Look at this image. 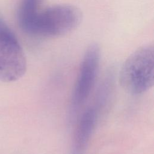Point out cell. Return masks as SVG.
Here are the masks:
<instances>
[{
	"mask_svg": "<svg viewBox=\"0 0 154 154\" xmlns=\"http://www.w3.org/2000/svg\"><path fill=\"white\" fill-rule=\"evenodd\" d=\"M82 14L77 7L58 4L42 9L26 32L31 36L54 37L75 29L81 23Z\"/></svg>",
	"mask_w": 154,
	"mask_h": 154,
	"instance_id": "cell-1",
	"label": "cell"
},
{
	"mask_svg": "<svg viewBox=\"0 0 154 154\" xmlns=\"http://www.w3.org/2000/svg\"><path fill=\"white\" fill-rule=\"evenodd\" d=\"M153 81V47L149 45L143 46L123 63L119 73V82L128 93L139 94L152 88Z\"/></svg>",
	"mask_w": 154,
	"mask_h": 154,
	"instance_id": "cell-2",
	"label": "cell"
},
{
	"mask_svg": "<svg viewBox=\"0 0 154 154\" xmlns=\"http://www.w3.org/2000/svg\"><path fill=\"white\" fill-rule=\"evenodd\" d=\"M26 70L24 52L14 34L0 16V81L18 80Z\"/></svg>",
	"mask_w": 154,
	"mask_h": 154,
	"instance_id": "cell-3",
	"label": "cell"
},
{
	"mask_svg": "<svg viewBox=\"0 0 154 154\" xmlns=\"http://www.w3.org/2000/svg\"><path fill=\"white\" fill-rule=\"evenodd\" d=\"M100 58L99 46L97 44L90 45L81 62L75 85L72 96V103L74 106H81L90 95L96 79Z\"/></svg>",
	"mask_w": 154,
	"mask_h": 154,
	"instance_id": "cell-4",
	"label": "cell"
},
{
	"mask_svg": "<svg viewBox=\"0 0 154 154\" xmlns=\"http://www.w3.org/2000/svg\"><path fill=\"white\" fill-rule=\"evenodd\" d=\"M97 119L96 107L88 108L82 114L75 134L74 150L75 154H80L87 145L94 130Z\"/></svg>",
	"mask_w": 154,
	"mask_h": 154,
	"instance_id": "cell-5",
	"label": "cell"
},
{
	"mask_svg": "<svg viewBox=\"0 0 154 154\" xmlns=\"http://www.w3.org/2000/svg\"><path fill=\"white\" fill-rule=\"evenodd\" d=\"M43 0H20L17 20L20 29L25 33L38 13L42 10Z\"/></svg>",
	"mask_w": 154,
	"mask_h": 154,
	"instance_id": "cell-6",
	"label": "cell"
}]
</instances>
